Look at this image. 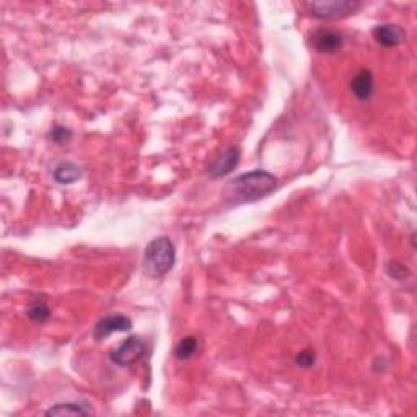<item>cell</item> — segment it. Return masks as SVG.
Instances as JSON below:
<instances>
[{
  "label": "cell",
  "mask_w": 417,
  "mask_h": 417,
  "mask_svg": "<svg viewBox=\"0 0 417 417\" xmlns=\"http://www.w3.org/2000/svg\"><path fill=\"white\" fill-rule=\"evenodd\" d=\"M277 188V178L266 170H253L232 180L225 188V199L230 206L249 204L264 199Z\"/></svg>",
  "instance_id": "1"
},
{
  "label": "cell",
  "mask_w": 417,
  "mask_h": 417,
  "mask_svg": "<svg viewBox=\"0 0 417 417\" xmlns=\"http://www.w3.org/2000/svg\"><path fill=\"white\" fill-rule=\"evenodd\" d=\"M175 261L176 248L170 238L160 237L147 245L146 254H143V266H146L148 276L163 277L173 269Z\"/></svg>",
  "instance_id": "2"
},
{
  "label": "cell",
  "mask_w": 417,
  "mask_h": 417,
  "mask_svg": "<svg viewBox=\"0 0 417 417\" xmlns=\"http://www.w3.org/2000/svg\"><path fill=\"white\" fill-rule=\"evenodd\" d=\"M362 7L359 2L351 0H326V2H312L308 4L310 13L319 20H338L349 17Z\"/></svg>",
  "instance_id": "3"
},
{
  "label": "cell",
  "mask_w": 417,
  "mask_h": 417,
  "mask_svg": "<svg viewBox=\"0 0 417 417\" xmlns=\"http://www.w3.org/2000/svg\"><path fill=\"white\" fill-rule=\"evenodd\" d=\"M143 354H146V342L139 338V336H131V338L124 339L119 346L110 352V360L114 365L131 367L141 360Z\"/></svg>",
  "instance_id": "4"
},
{
  "label": "cell",
  "mask_w": 417,
  "mask_h": 417,
  "mask_svg": "<svg viewBox=\"0 0 417 417\" xmlns=\"http://www.w3.org/2000/svg\"><path fill=\"white\" fill-rule=\"evenodd\" d=\"M240 148L238 147H228L227 151H223L213 162L208 165L207 173L212 178H223L232 173V171L238 167L240 163Z\"/></svg>",
  "instance_id": "5"
},
{
  "label": "cell",
  "mask_w": 417,
  "mask_h": 417,
  "mask_svg": "<svg viewBox=\"0 0 417 417\" xmlns=\"http://www.w3.org/2000/svg\"><path fill=\"white\" fill-rule=\"evenodd\" d=\"M312 45L315 49L322 52V54H334V52L342 49V46H344V38H342L339 31L322 28L313 33Z\"/></svg>",
  "instance_id": "6"
},
{
  "label": "cell",
  "mask_w": 417,
  "mask_h": 417,
  "mask_svg": "<svg viewBox=\"0 0 417 417\" xmlns=\"http://www.w3.org/2000/svg\"><path fill=\"white\" fill-rule=\"evenodd\" d=\"M132 328V322L124 315H110L96 323L93 329V336L96 341L106 339L113 333H126Z\"/></svg>",
  "instance_id": "7"
},
{
  "label": "cell",
  "mask_w": 417,
  "mask_h": 417,
  "mask_svg": "<svg viewBox=\"0 0 417 417\" xmlns=\"http://www.w3.org/2000/svg\"><path fill=\"white\" fill-rule=\"evenodd\" d=\"M373 38L383 47H397L404 42L406 33L398 25L383 23L373 28Z\"/></svg>",
  "instance_id": "8"
},
{
  "label": "cell",
  "mask_w": 417,
  "mask_h": 417,
  "mask_svg": "<svg viewBox=\"0 0 417 417\" xmlns=\"http://www.w3.org/2000/svg\"><path fill=\"white\" fill-rule=\"evenodd\" d=\"M351 90L360 101H368L375 93V77L368 69H360L351 80Z\"/></svg>",
  "instance_id": "9"
},
{
  "label": "cell",
  "mask_w": 417,
  "mask_h": 417,
  "mask_svg": "<svg viewBox=\"0 0 417 417\" xmlns=\"http://www.w3.org/2000/svg\"><path fill=\"white\" fill-rule=\"evenodd\" d=\"M52 178L59 184H74L82 178V168L74 162H62L52 171Z\"/></svg>",
  "instance_id": "10"
},
{
  "label": "cell",
  "mask_w": 417,
  "mask_h": 417,
  "mask_svg": "<svg viewBox=\"0 0 417 417\" xmlns=\"http://www.w3.org/2000/svg\"><path fill=\"white\" fill-rule=\"evenodd\" d=\"M93 414V409L85 403H59L46 411V416H90Z\"/></svg>",
  "instance_id": "11"
},
{
  "label": "cell",
  "mask_w": 417,
  "mask_h": 417,
  "mask_svg": "<svg viewBox=\"0 0 417 417\" xmlns=\"http://www.w3.org/2000/svg\"><path fill=\"white\" fill-rule=\"evenodd\" d=\"M199 351V339L196 336H184L175 347V357L180 360H189Z\"/></svg>",
  "instance_id": "12"
},
{
  "label": "cell",
  "mask_w": 417,
  "mask_h": 417,
  "mask_svg": "<svg viewBox=\"0 0 417 417\" xmlns=\"http://www.w3.org/2000/svg\"><path fill=\"white\" fill-rule=\"evenodd\" d=\"M26 315H28L31 322L42 324L51 318V310L45 302H35L33 305H30L28 310H26Z\"/></svg>",
  "instance_id": "13"
},
{
  "label": "cell",
  "mask_w": 417,
  "mask_h": 417,
  "mask_svg": "<svg viewBox=\"0 0 417 417\" xmlns=\"http://www.w3.org/2000/svg\"><path fill=\"white\" fill-rule=\"evenodd\" d=\"M47 137H49L54 143H57V146H62V143H67L69 141H71L72 131L66 126H54Z\"/></svg>",
  "instance_id": "14"
},
{
  "label": "cell",
  "mask_w": 417,
  "mask_h": 417,
  "mask_svg": "<svg viewBox=\"0 0 417 417\" xmlns=\"http://www.w3.org/2000/svg\"><path fill=\"white\" fill-rule=\"evenodd\" d=\"M409 274L411 271L403 263H399V261H392V263L388 264V276L393 277V279L404 281L408 279Z\"/></svg>",
  "instance_id": "15"
},
{
  "label": "cell",
  "mask_w": 417,
  "mask_h": 417,
  "mask_svg": "<svg viewBox=\"0 0 417 417\" xmlns=\"http://www.w3.org/2000/svg\"><path fill=\"white\" fill-rule=\"evenodd\" d=\"M315 360H317V357H315V352L313 351H302L298 352L297 357H295V363L298 367H303V368H310L315 365Z\"/></svg>",
  "instance_id": "16"
}]
</instances>
